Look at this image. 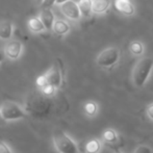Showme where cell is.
Listing matches in <instances>:
<instances>
[{"label":"cell","mask_w":153,"mask_h":153,"mask_svg":"<svg viewBox=\"0 0 153 153\" xmlns=\"http://www.w3.org/2000/svg\"><path fill=\"white\" fill-rule=\"evenodd\" d=\"M153 70V59L151 57H142L135 64L132 70V82L137 88L145 85Z\"/></svg>","instance_id":"cell-1"},{"label":"cell","mask_w":153,"mask_h":153,"mask_svg":"<svg viewBox=\"0 0 153 153\" xmlns=\"http://www.w3.org/2000/svg\"><path fill=\"white\" fill-rule=\"evenodd\" d=\"M0 113H1L2 119L6 122H15L26 119L28 116L26 111L21 105L13 101H6L2 103L0 106Z\"/></svg>","instance_id":"cell-2"},{"label":"cell","mask_w":153,"mask_h":153,"mask_svg":"<svg viewBox=\"0 0 153 153\" xmlns=\"http://www.w3.org/2000/svg\"><path fill=\"white\" fill-rule=\"evenodd\" d=\"M52 141L59 153H78V147L76 143L62 130H56L53 133Z\"/></svg>","instance_id":"cell-3"},{"label":"cell","mask_w":153,"mask_h":153,"mask_svg":"<svg viewBox=\"0 0 153 153\" xmlns=\"http://www.w3.org/2000/svg\"><path fill=\"white\" fill-rule=\"evenodd\" d=\"M120 57L121 52L117 47H107L98 54L96 62L100 68L107 69L115 66L120 61Z\"/></svg>","instance_id":"cell-4"},{"label":"cell","mask_w":153,"mask_h":153,"mask_svg":"<svg viewBox=\"0 0 153 153\" xmlns=\"http://www.w3.org/2000/svg\"><path fill=\"white\" fill-rule=\"evenodd\" d=\"M59 8H61L62 15L66 18H68L69 20L78 21L82 17L80 10H79L78 2L75 1V0H69V1L59 4Z\"/></svg>","instance_id":"cell-5"},{"label":"cell","mask_w":153,"mask_h":153,"mask_svg":"<svg viewBox=\"0 0 153 153\" xmlns=\"http://www.w3.org/2000/svg\"><path fill=\"white\" fill-rule=\"evenodd\" d=\"M5 57L10 61H17L23 52V44L19 40H8L3 48Z\"/></svg>","instance_id":"cell-6"},{"label":"cell","mask_w":153,"mask_h":153,"mask_svg":"<svg viewBox=\"0 0 153 153\" xmlns=\"http://www.w3.org/2000/svg\"><path fill=\"white\" fill-rule=\"evenodd\" d=\"M114 5L124 16H133L135 14V6L131 0H114Z\"/></svg>","instance_id":"cell-7"},{"label":"cell","mask_w":153,"mask_h":153,"mask_svg":"<svg viewBox=\"0 0 153 153\" xmlns=\"http://www.w3.org/2000/svg\"><path fill=\"white\" fill-rule=\"evenodd\" d=\"M39 18L41 19L44 26L46 27V30H52V26L55 21V16L50 7H42L40 14H39Z\"/></svg>","instance_id":"cell-8"},{"label":"cell","mask_w":153,"mask_h":153,"mask_svg":"<svg viewBox=\"0 0 153 153\" xmlns=\"http://www.w3.org/2000/svg\"><path fill=\"white\" fill-rule=\"evenodd\" d=\"M46 76L47 79H48V82L51 83V85H55V87L59 89V87L62 85V71L56 65L52 66L46 73Z\"/></svg>","instance_id":"cell-9"},{"label":"cell","mask_w":153,"mask_h":153,"mask_svg":"<svg viewBox=\"0 0 153 153\" xmlns=\"http://www.w3.org/2000/svg\"><path fill=\"white\" fill-rule=\"evenodd\" d=\"M14 32V24L10 20H0V40L8 41Z\"/></svg>","instance_id":"cell-10"},{"label":"cell","mask_w":153,"mask_h":153,"mask_svg":"<svg viewBox=\"0 0 153 153\" xmlns=\"http://www.w3.org/2000/svg\"><path fill=\"white\" fill-rule=\"evenodd\" d=\"M27 27H28L29 31L32 32V33H41V32H44L46 30V27L44 26L39 16L30 17L27 21Z\"/></svg>","instance_id":"cell-11"},{"label":"cell","mask_w":153,"mask_h":153,"mask_svg":"<svg viewBox=\"0 0 153 153\" xmlns=\"http://www.w3.org/2000/svg\"><path fill=\"white\" fill-rule=\"evenodd\" d=\"M70 24L66 20L62 19H55L54 24L52 26V31L57 36H65L70 31Z\"/></svg>","instance_id":"cell-12"},{"label":"cell","mask_w":153,"mask_h":153,"mask_svg":"<svg viewBox=\"0 0 153 153\" xmlns=\"http://www.w3.org/2000/svg\"><path fill=\"white\" fill-rule=\"evenodd\" d=\"M111 0H93V14L102 15L109 10Z\"/></svg>","instance_id":"cell-13"},{"label":"cell","mask_w":153,"mask_h":153,"mask_svg":"<svg viewBox=\"0 0 153 153\" xmlns=\"http://www.w3.org/2000/svg\"><path fill=\"white\" fill-rule=\"evenodd\" d=\"M129 51L134 56H141L145 52V45L142 41L134 40L129 44Z\"/></svg>","instance_id":"cell-14"},{"label":"cell","mask_w":153,"mask_h":153,"mask_svg":"<svg viewBox=\"0 0 153 153\" xmlns=\"http://www.w3.org/2000/svg\"><path fill=\"white\" fill-rule=\"evenodd\" d=\"M78 6L82 17H90L93 14V0H78Z\"/></svg>","instance_id":"cell-15"},{"label":"cell","mask_w":153,"mask_h":153,"mask_svg":"<svg viewBox=\"0 0 153 153\" xmlns=\"http://www.w3.org/2000/svg\"><path fill=\"white\" fill-rule=\"evenodd\" d=\"M101 150V142L98 139H91L85 143V153H99Z\"/></svg>","instance_id":"cell-16"},{"label":"cell","mask_w":153,"mask_h":153,"mask_svg":"<svg viewBox=\"0 0 153 153\" xmlns=\"http://www.w3.org/2000/svg\"><path fill=\"white\" fill-rule=\"evenodd\" d=\"M99 106L95 101H88L83 104V111L89 117H95L98 114Z\"/></svg>","instance_id":"cell-17"},{"label":"cell","mask_w":153,"mask_h":153,"mask_svg":"<svg viewBox=\"0 0 153 153\" xmlns=\"http://www.w3.org/2000/svg\"><path fill=\"white\" fill-rule=\"evenodd\" d=\"M102 139H103V141H105L106 143L113 144L118 141V134H117V132H116L115 129L108 128V129H105V130L103 131Z\"/></svg>","instance_id":"cell-18"},{"label":"cell","mask_w":153,"mask_h":153,"mask_svg":"<svg viewBox=\"0 0 153 153\" xmlns=\"http://www.w3.org/2000/svg\"><path fill=\"white\" fill-rule=\"evenodd\" d=\"M41 93L44 95L45 97H53L57 92V88L55 85H51V83H48L45 87H43L42 89H40Z\"/></svg>","instance_id":"cell-19"},{"label":"cell","mask_w":153,"mask_h":153,"mask_svg":"<svg viewBox=\"0 0 153 153\" xmlns=\"http://www.w3.org/2000/svg\"><path fill=\"white\" fill-rule=\"evenodd\" d=\"M48 83H49L48 82V79H47V76H46V74H45V73L36 77V87H38L39 89H42L43 87H45V85H48Z\"/></svg>","instance_id":"cell-20"},{"label":"cell","mask_w":153,"mask_h":153,"mask_svg":"<svg viewBox=\"0 0 153 153\" xmlns=\"http://www.w3.org/2000/svg\"><path fill=\"white\" fill-rule=\"evenodd\" d=\"M133 153H153V151L151 148L148 147V146L142 145V146H139V147L134 150Z\"/></svg>","instance_id":"cell-21"},{"label":"cell","mask_w":153,"mask_h":153,"mask_svg":"<svg viewBox=\"0 0 153 153\" xmlns=\"http://www.w3.org/2000/svg\"><path fill=\"white\" fill-rule=\"evenodd\" d=\"M0 153H13V151L5 142L0 141Z\"/></svg>","instance_id":"cell-22"},{"label":"cell","mask_w":153,"mask_h":153,"mask_svg":"<svg viewBox=\"0 0 153 153\" xmlns=\"http://www.w3.org/2000/svg\"><path fill=\"white\" fill-rule=\"evenodd\" d=\"M56 0H43V2L41 3L42 7H51L52 5H54Z\"/></svg>","instance_id":"cell-23"},{"label":"cell","mask_w":153,"mask_h":153,"mask_svg":"<svg viewBox=\"0 0 153 153\" xmlns=\"http://www.w3.org/2000/svg\"><path fill=\"white\" fill-rule=\"evenodd\" d=\"M146 114H147L148 118L153 121V103H151V104H149L147 106V108H146Z\"/></svg>","instance_id":"cell-24"},{"label":"cell","mask_w":153,"mask_h":153,"mask_svg":"<svg viewBox=\"0 0 153 153\" xmlns=\"http://www.w3.org/2000/svg\"><path fill=\"white\" fill-rule=\"evenodd\" d=\"M5 54H4V51L3 50H0V64L5 59Z\"/></svg>","instance_id":"cell-25"},{"label":"cell","mask_w":153,"mask_h":153,"mask_svg":"<svg viewBox=\"0 0 153 153\" xmlns=\"http://www.w3.org/2000/svg\"><path fill=\"white\" fill-rule=\"evenodd\" d=\"M66 1H69V0H56V2H55V4H57V5H59V4L64 3V2Z\"/></svg>","instance_id":"cell-26"},{"label":"cell","mask_w":153,"mask_h":153,"mask_svg":"<svg viewBox=\"0 0 153 153\" xmlns=\"http://www.w3.org/2000/svg\"><path fill=\"white\" fill-rule=\"evenodd\" d=\"M115 153H122V152L120 151V150H116V151H115Z\"/></svg>","instance_id":"cell-27"},{"label":"cell","mask_w":153,"mask_h":153,"mask_svg":"<svg viewBox=\"0 0 153 153\" xmlns=\"http://www.w3.org/2000/svg\"><path fill=\"white\" fill-rule=\"evenodd\" d=\"M36 1H38V2H39V3H40V4H41V3H42V2H43V0H36Z\"/></svg>","instance_id":"cell-28"},{"label":"cell","mask_w":153,"mask_h":153,"mask_svg":"<svg viewBox=\"0 0 153 153\" xmlns=\"http://www.w3.org/2000/svg\"><path fill=\"white\" fill-rule=\"evenodd\" d=\"M0 119H2V117H1V113H0Z\"/></svg>","instance_id":"cell-29"}]
</instances>
